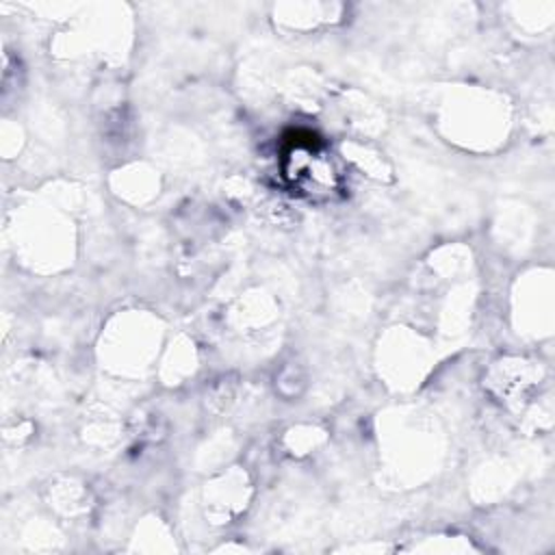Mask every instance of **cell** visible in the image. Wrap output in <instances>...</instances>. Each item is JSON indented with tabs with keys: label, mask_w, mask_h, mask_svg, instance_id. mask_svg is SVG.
<instances>
[{
	"label": "cell",
	"mask_w": 555,
	"mask_h": 555,
	"mask_svg": "<svg viewBox=\"0 0 555 555\" xmlns=\"http://www.w3.org/2000/svg\"><path fill=\"white\" fill-rule=\"evenodd\" d=\"M284 176L306 193H323L334 186L332 165L321 141L312 132H295L284 152Z\"/></svg>",
	"instance_id": "1"
}]
</instances>
